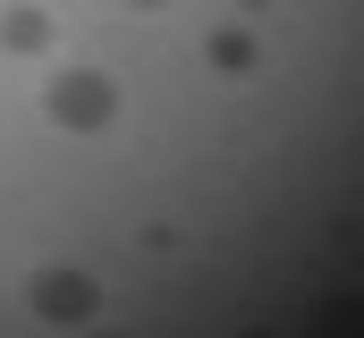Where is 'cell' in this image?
<instances>
[{
  "label": "cell",
  "mask_w": 364,
  "mask_h": 338,
  "mask_svg": "<svg viewBox=\"0 0 364 338\" xmlns=\"http://www.w3.org/2000/svg\"><path fill=\"white\" fill-rule=\"evenodd\" d=\"M43 119L68 127V136H102L119 119V84L102 77V68H60V77L43 84Z\"/></svg>",
  "instance_id": "1"
},
{
  "label": "cell",
  "mask_w": 364,
  "mask_h": 338,
  "mask_svg": "<svg viewBox=\"0 0 364 338\" xmlns=\"http://www.w3.org/2000/svg\"><path fill=\"white\" fill-rule=\"evenodd\" d=\"M26 305H34V322L68 330V322H93V313H102V288H93V271H68V262H43V271L26 279Z\"/></svg>",
  "instance_id": "2"
},
{
  "label": "cell",
  "mask_w": 364,
  "mask_h": 338,
  "mask_svg": "<svg viewBox=\"0 0 364 338\" xmlns=\"http://www.w3.org/2000/svg\"><path fill=\"white\" fill-rule=\"evenodd\" d=\"M203 68H212V77H255V68H263V34H255V26L203 34Z\"/></svg>",
  "instance_id": "3"
},
{
  "label": "cell",
  "mask_w": 364,
  "mask_h": 338,
  "mask_svg": "<svg viewBox=\"0 0 364 338\" xmlns=\"http://www.w3.org/2000/svg\"><path fill=\"white\" fill-rule=\"evenodd\" d=\"M0 51H17V60L51 51V17H43L34 0H9V9H0Z\"/></svg>",
  "instance_id": "4"
},
{
  "label": "cell",
  "mask_w": 364,
  "mask_h": 338,
  "mask_svg": "<svg viewBox=\"0 0 364 338\" xmlns=\"http://www.w3.org/2000/svg\"><path fill=\"white\" fill-rule=\"evenodd\" d=\"M127 9H170V0H127Z\"/></svg>",
  "instance_id": "5"
},
{
  "label": "cell",
  "mask_w": 364,
  "mask_h": 338,
  "mask_svg": "<svg viewBox=\"0 0 364 338\" xmlns=\"http://www.w3.org/2000/svg\"><path fill=\"white\" fill-rule=\"evenodd\" d=\"M237 9H279V0H237Z\"/></svg>",
  "instance_id": "6"
}]
</instances>
